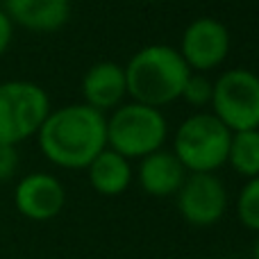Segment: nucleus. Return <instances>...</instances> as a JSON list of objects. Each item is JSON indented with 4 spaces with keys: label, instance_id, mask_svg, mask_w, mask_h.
I'll use <instances>...</instances> for the list:
<instances>
[{
    "label": "nucleus",
    "instance_id": "9",
    "mask_svg": "<svg viewBox=\"0 0 259 259\" xmlns=\"http://www.w3.org/2000/svg\"><path fill=\"white\" fill-rule=\"evenodd\" d=\"M14 205L27 221L46 223L57 219L66 207V189L53 173L36 170L18 180L14 189Z\"/></svg>",
    "mask_w": 259,
    "mask_h": 259
},
{
    "label": "nucleus",
    "instance_id": "3",
    "mask_svg": "<svg viewBox=\"0 0 259 259\" xmlns=\"http://www.w3.org/2000/svg\"><path fill=\"white\" fill-rule=\"evenodd\" d=\"M232 130L221 123L211 112H193L175 127L173 155L187 173H219L228 161Z\"/></svg>",
    "mask_w": 259,
    "mask_h": 259
},
{
    "label": "nucleus",
    "instance_id": "18",
    "mask_svg": "<svg viewBox=\"0 0 259 259\" xmlns=\"http://www.w3.org/2000/svg\"><path fill=\"white\" fill-rule=\"evenodd\" d=\"M14 39V23L12 18L5 14V9H0V57L7 53V48L12 46Z\"/></svg>",
    "mask_w": 259,
    "mask_h": 259
},
{
    "label": "nucleus",
    "instance_id": "2",
    "mask_svg": "<svg viewBox=\"0 0 259 259\" xmlns=\"http://www.w3.org/2000/svg\"><path fill=\"white\" fill-rule=\"evenodd\" d=\"M123 68L130 98L159 109L180 100L184 82L191 75L180 50L168 44L143 46L127 59Z\"/></svg>",
    "mask_w": 259,
    "mask_h": 259
},
{
    "label": "nucleus",
    "instance_id": "11",
    "mask_svg": "<svg viewBox=\"0 0 259 259\" xmlns=\"http://www.w3.org/2000/svg\"><path fill=\"white\" fill-rule=\"evenodd\" d=\"M137 182L148 196L152 198H170L178 193L187 178V168L180 164V159L173 155V150H159L141 157L139 166L134 170Z\"/></svg>",
    "mask_w": 259,
    "mask_h": 259
},
{
    "label": "nucleus",
    "instance_id": "20",
    "mask_svg": "<svg viewBox=\"0 0 259 259\" xmlns=\"http://www.w3.org/2000/svg\"><path fill=\"white\" fill-rule=\"evenodd\" d=\"M143 3H159V0H143Z\"/></svg>",
    "mask_w": 259,
    "mask_h": 259
},
{
    "label": "nucleus",
    "instance_id": "8",
    "mask_svg": "<svg viewBox=\"0 0 259 259\" xmlns=\"http://www.w3.org/2000/svg\"><path fill=\"white\" fill-rule=\"evenodd\" d=\"M232 48V36L223 21L214 16H198L184 27L180 36V55L191 73H211L223 66Z\"/></svg>",
    "mask_w": 259,
    "mask_h": 259
},
{
    "label": "nucleus",
    "instance_id": "14",
    "mask_svg": "<svg viewBox=\"0 0 259 259\" xmlns=\"http://www.w3.org/2000/svg\"><path fill=\"white\" fill-rule=\"evenodd\" d=\"M225 166L246 180L259 175V127L232 132Z\"/></svg>",
    "mask_w": 259,
    "mask_h": 259
},
{
    "label": "nucleus",
    "instance_id": "10",
    "mask_svg": "<svg viewBox=\"0 0 259 259\" xmlns=\"http://www.w3.org/2000/svg\"><path fill=\"white\" fill-rule=\"evenodd\" d=\"M80 89H82V98H84L82 103L103 114H109L118 105L125 103L127 98L125 68H123V64L109 62V59L96 62L82 75Z\"/></svg>",
    "mask_w": 259,
    "mask_h": 259
},
{
    "label": "nucleus",
    "instance_id": "7",
    "mask_svg": "<svg viewBox=\"0 0 259 259\" xmlns=\"http://www.w3.org/2000/svg\"><path fill=\"white\" fill-rule=\"evenodd\" d=\"M230 196L219 173H187L175 193V207L184 223L193 228H211L228 211Z\"/></svg>",
    "mask_w": 259,
    "mask_h": 259
},
{
    "label": "nucleus",
    "instance_id": "1",
    "mask_svg": "<svg viewBox=\"0 0 259 259\" xmlns=\"http://www.w3.org/2000/svg\"><path fill=\"white\" fill-rule=\"evenodd\" d=\"M36 141L50 164L66 170H84L107 148V114L84 103L50 109L36 132Z\"/></svg>",
    "mask_w": 259,
    "mask_h": 259
},
{
    "label": "nucleus",
    "instance_id": "5",
    "mask_svg": "<svg viewBox=\"0 0 259 259\" xmlns=\"http://www.w3.org/2000/svg\"><path fill=\"white\" fill-rule=\"evenodd\" d=\"M50 109L48 94L36 82H0V143L18 146L36 137Z\"/></svg>",
    "mask_w": 259,
    "mask_h": 259
},
{
    "label": "nucleus",
    "instance_id": "19",
    "mask_svg": "<svg viewBox=\"0 0 259 259\" xmlns=\"http://www.w3.org/2000/svg\"><path fill=\"white\" fill-rule=\"evenodd\" d=\"M252 259H259V234H257L255 246H252Z\"/></svg>",
    "mask_w": 259,
    "mask_h": 259
},
{
    "label": "nucleus",
    "instance_id": "13",
    "mask_svg": "<svg viewBox=\"0 0 259 259\" xmlns=\"http://www.w3.org/2000/svg\"><path fill=\"white\" fill-rule=\"evenodd\" d=\"M87 178L96 193L105 198H114L125 193L134 182V166L132 159L118 155L112 148H105L91 159L87 166Z\"/></svg>",
    "mask_w": 259,
    "mask_h": 259
},
{
    "label": "nucleus",
    "instance_id": "16",
    "mask_svg": "<svg viewBox=\"0 0 259 259\" xmlns=\"http://www.w3.org/2000/svg\"><path fill=\"white\" fill-rule=\"evenodd\" d=\"M211 94H214V80L207 73H191L184 82L180 100H184L189 107L200 112V109L211 105Z\"/></svg>",
    "mask_w": 259,
    "mask_h": 259
},
{
    "label": "nucleus",
    "instance_id": "6",
    "mask_svg": "<svg viewBox=\"0 0 259 259\" xmlns=\"http://www.w3.org/2000/svg\"><path fill=\"white\" fill-rule=\"evenodd\" d=\"M209 112L228 130L259 127V75L250 68H228L214 80Z\"/></svg>",
    "mask_w": 259,
    "mask_h": 259
},
{
    "label": "nucleus",
    "instance_id": "4",
    "mask_svg": "<svg viewBox=\"0 0 259 259\" xmlns=\"http://www.w3.org/2000/svg\"><path fill=\"white\" fill-rule=\"evenodd\" d=\"M168 134L166 114L152 105L130 100L107 114V148L127 159H141L164 148Z\"/></svg>",
    "mask_w": 259,
    "mask_h": 259
},
{
    "label": "nucleus",
    "instance_id": "12",
    "mask_svg": "<svg viewBox=\"0 0 259 259\" xmlns=\"http://www.w3.org/2000/svg\"><path fill=\"white\" fill-rule=\"evenodd\" d=\"M14 25L30 32H57L71 18V0H3Z\"/></svg>",
    "mask_w": 259,
    "mask_h": 259
},
{
    "label": "nucleus",
    "instance_id": "17",
    "mask_svg": "<svg viewBox=\"0 0 259 259\" xmlns=\"http://www.w3.org/2000/svg\"><path fill=\"white\" fill-rule=\"evenodd\" d=\"M18 164H21L18 148L12 143H0V182L12 180L18 170Z\"/></svg>",
    "mask_w": 259,
    "mask_h": 259
},
{
    "label": "nucleus",
    "instance_id": "15",
    "mask_svg": "<svg viewBox=\"0 0 259 259\" xmlns=\"http://www.w3.org/2000/svg\"><path fill=\"white\" fill-rule=\"evenodd\" d=\"M239 223L246 230L259 234V175L248 178L246 184L239 189V196L234 200Z\"/></svg>",
    "mask_w": 259,
    "mask_h": 259
}]
</instances>
